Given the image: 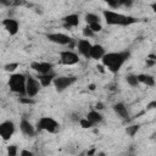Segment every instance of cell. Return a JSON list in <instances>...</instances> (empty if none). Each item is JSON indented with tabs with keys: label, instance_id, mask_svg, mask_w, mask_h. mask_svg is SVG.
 <instances>
[{
	"label": "cell",
	"instance_id": "cell-1",
	"mask_svg": "<svg viewBox=\"0 0 156 156\" xmlns=\"http://www.w3.org/2000/svg\"><path fill=\"white\" fill-rule=\"evenodd\" d=\"M130 52L129 51H117V52H107L102 56L101 61L105 67L112 73H117L121 67L124 65V62L129 58Z\"/></svg>",
	"mask_w": 156,
	"mask_h": 156
},
{
	"label": "cell",
	"instance_id": "cell-2",
	"mask_svg": "<svg viewBox=\"0 0 156 156\" xmlns=\"http://www.w3.org/2000/svg\"><path fill=\"white\" fill-rule=\"evenodd\" d=\"M102 15H104V18H105L106 23L111 24V26H123V27H126V26H130V24L138 22V20L135 17L126 16V15H122V13H118V12H115V11H110V10H104Z\"/></svg>",
	"mask_w": 156,
	"mask_h": 156
},
{
	"label": "cell",
	"instance_id": "cell-3",
	"mask_svg": "<svg viewBox=\"0 0 156 156\" xmlns=\"http://www.w3.org/2000/svg\"><path fill=\"white\" fill-rule=\"evenodd\" d=\"M26 85H27V77L22 73H15L10 76L9 79V87L10 90L20 94V95H27L26 94Z\"/></svg>",
	"mask_w": 156,
	"mask_h": 156
},
{
	"label": "cell",
	"instance_id": "cell-4",
	"mask_svg": "<svg viewBox=\"0 0 156 156\" xmlns=\"http://www.w3.org/2000/svg\"><path fill=\"white\" fill-rule=\"evenodd\" d=\"M37 127L39 130H45L49 133H56L60 129V124L57 121H55L52 117H41L38 123Z\"/></svg>",
	"mask_w": 156,
	"mask_h": 156
},
{
	"label": "cell",
	"instance_id": "cell-5",
	"mask_svg": "<svg viewBox=\"0 0 156 156\" xmlns=\"http://www.w3.org/2000/svg\"><path fill=\"white\" fill-rule=\"evenodd\" d=\"M77 80V78L74 76H60V77H55L54 79V87L56 89V91L61 93L63 90H66L68 87H71L72 84H74Z\"/></svg>",
	"mask_w": 156,
	"mask_h": 156
},
{
	"label": "cell",
	"instance_id": "cell-6",
	"mask_svg": "<svg viewBox=\"0 0 156 156\" xmlns=\"http://www.w3.org/2000/svg\"><path fill=\"white\" fill-rule=\"evenodd\" d=\"M40 87H41V84H40L39 79H35L34 77H30V76L27 77V85H26V94H27V96L34 98L39 93Z\"/></svg>",
	"mask_w": 156,
	"mask_h": 156
},
{
	"label": "cell",
	"instance_id": "cell-7",
	"mask_svg": "<svg viewBox=\"0 0 156 156\" xmlns=\"http://www.w3.org/2000/svg\"><path fill=\"white\" fill-rule=\"evenodd\" d=\"M60 62L66 66H72V65H76L79 62V57L76 52H73L71 50H65V51L60 52Z\"/></svg>",
	"mask_w": 156,
	"mask_h": 156
},
{
	"label": "cell",
	"instance_id": "cell-8",
	"mask_svg": "<svg viewBox=\"0 0 156 156\" xmlns=\"http://www.w3.org/2000/svg\"><path fill=\"white\" fill-rule=\"evenodd\" d=\"M46 38L50 41L58 44V45H69L72 43V38L63 33H49L46 34Z\"/></svg>",
	"mask_w": 156,
	"mask_h": 156
},
{
	"label": "cell",
	"instance_id": "cell-9",
	"mask_svg": "<svg viewBox=\"0 0 156 156\" xmlns=\"http://www.w3.org/2000/svg\"><path fill=\"white\" fill-rule=\"evenodd\" d=\"M15 133V124L11 121H5L0 124V135L6 141L9 140Z\"/></svg>",
	"mask_w": 156,
	"mask_h": 156
},
{
	"label": "cell",
	"instance_id": "cell-10",
	"mask_svg": "<svg viewBox=\"0 0 156 156\" xmlns=\"http://www.w3.org/2000/svg\"><path fill=\"white\" fill-rule=\"evenodd\" d=\"M52 63L50 62H32L30 63V68L33 71H35L38 74H45V73H50L52 72Z\"/></svg>",
	"mask_w": 156,
	"mask_h": 156
},
{
	"label": "cell",
	"instance_id": "cell-11",
	"mask_svg": "<svg viewBox=\"0 0 156 156\" xmlns=\"http://www.w3.org/2000/svg\"><path fill=\"white\" fill-rule=\"evenodd\" d=\"M2 26H4V28L7 30V33L10 35H16L17 32H18V28H20L18 22L16 20H13V18H6V20H4L2 21Z\"/></svg>",
	"mask_w": 156,
	"mask_h": 156
},
{
	"label": "cell",
	"instance_id": "cell-12",
	"mask_svg": "<svg viewBox=\"0 0 156 156\" xmlns=\"http://www.w3.org/2000/svg\"><path fill=\"white\" fill-rule=\"evenodd\" d=\"M91 46H93V45L90 44V41H89L88 39H80V40H78V43H77L78 51H79L84 57H87V58L90 57Z\"/></svg>",
	"mask_w": 156,
	"mask_h": 156
},
{
	"label": "cell",
	"instance_id": "cell-13",
	"mask_svg": "<svg viewBox=\"0 0 156 156\" xmlns=\"http://www.w3.org/2000/svg\"><path fill=\"white\" fill-rule=\"evenodd\" d=\"M20 129H21V132H22L26 136H28V138H33V136L35 135V128H34L33 124H32L29 121H27V119H22V121H21V123H20Z\"/></svg>",
	"mask_w": 156,
	"mask_h": 156
},
{
	"label": "cell",
	"instance_id": "cell-14",
	"mask_svg": "<svg viewBox=\"0 0 156 156\" xmlns=\"http://www.w3.org/2000/svg\"><path fill=\"white\" fill-rule=\"evenodd\" d=\"M62 21H63V27L67 29H71L79 24V16L77 13H71V15L63 17Z\"/></svg>",
	"mask_w": 156,
	"mask_h": 156
},
{
	"label": "cell",
	"instance_id": "cell-15",
	"mask_svg": "<svg viewBox=\"0 0 156 156\" xmlns=\"http://www.w3.org/2000/svg\"><path fill=\"white\" fill-rule=\"evenodd\" d=\"M112 108H113L115 113H116L118 117H121L123 121H128V119H129V112H128L127 107H126L122 102L115 104V105L112 106Z\"/></svg>",
	"mask_w": 156,
	"mask_h": 156
},
{
	"label": "cell",
	"instance_id": "cell-16",
	"mask_svg": "<svg viewBox=\"0 0 156 156\" xmlns=\"http://www.w3.org/2000/svg\"><path fill=\"white\" fill-rule=\"evenodd\" d=\"M105 54H106L105 52V49L100 44H95V45L91 46V50H90V57L91 58H94V60H101Z\"/></svg>",
	"mask_w": 156,
	"mask_h": 156
},
{
	"label": "cell",
	"instance_id": "cell-17",
	"mask_svg": "<svg viewBox=\"0 0 156 156\" xmlns=\"http://www.w3.org/2000/svg\"><path fill=\"white\" fill-rule=\"evenodd\" d=\"M55 73L50 72V73H45V74H38V79L41 84V87H49L51 83H54L55 79Z\"/></svg>",
	"mask_w": 156,
	"mask_h": 156
},
{
	"label": "cell",
	"instance_id": "cell-18",
	"mask_svg": "<svg viewBox=\"0 0 156 156\" xmlns=\"http://www.w3.org/2000/svg\"><path fill=\"white\" fill-rule=\"evenodd\" d=\"M87 118L93 123V124H99V123H101L102 122V116H101V113L98 111V110H91V111H89L88 112V115H87Z\"/></svg>",
	"mask_w": 156,
	"mask_h": 156
},
{
	"label": "cell",
	"instance_id": "cell-19",
	"mask_svg": "<svg viewBox=\"0 0 156 156\" xmlns=\"http://www.w3.org/2000/svg\"><path fill=\"white\" fill-rule=\"evenodd\" d=\"M138 79L140 83L147 85V87H154L155 85V78L150 74H144V73H140L138 74Z\"/></svg>",
	"mask_w": 156,
	"mask_h": 156
},
{
	"label": "cell",
	"instance_id": "cell-20",
	"mask_svg": "<svg viewBox=\"0 0 156 156\" xmlns=\"http://www.w3.org/2000/svg\"><path fill=\"white\" fill-rule=\"evenodd\" d=\"M126 80H127V83H128L130 87H136V85L140 83L136 74H128V76L126 77Z\"/></svg>",
	"mask_w": 156,
	"mask_h": 156
},
{
	"label": "cell",
	"instance_id": "cell-21",
	"mask_svg": "<svg viewBox=\"0 0 156 156\" xmlns=\"http://www.w3.org/2000/svg\"><path fill=\"white\" fill-rule=\"evenodd\" d=\"M85 21H87L88 24H90V23L100 22V18H99V16L95 15V13H87V15H85Z\"/></svg>",
	"mask_w": 156,
	"mask_h": 156
},
{
	"label": "cell",
	"instance_id": "cell-22",
	"mask_svg": "<svg viewBox=\"0 0 156 156\" xmlns=\"http://www.w3.org/2000/svg\"><path fill=\"white\" fill-rule=\"evenodd\" d=\"M139 126L138 124H133V126H129V127H127L126 128V133L129 135V136H134L136 133H138V130H139Z\"/></svg>",
	"mask_w": 156,
	"mask_h": 156
},
{
	"label": "cell",
	"instance_id": "cell-23",
	"mask_svg": "<svg viewBox=\"0 0 156 156\" xmlns=\"http://www.w3.org/2000/svg\"><path fill=\"white\" fill-rule=\"evenodd\" d=\"M18 66H20L18 62H11V63H6V65L4 66V69H5L6 72H13Z\"/></svg>",
	"mask_w": 156,
	"mask_h": 156
},
{
	"label": "cell",
	"instance_id": "cell-24",
	"mask_svg": "<svg viewBox=\"0 0 156 156\" xmlns=\"http://www.w3.org/2000/svg\"><path fill=\"white\" fill-rule=\"evenodd\" d=\"M79 124H80V127L84 128V129H89V128H91V127L94 126L88 118H82V119H79Z\"/></svg>",
	"mask_w": 156,
	"mask_h": 156
},
{
	"label": "cell",
	"instance_id": "cell-25",
	"mask_svg": "<svg viewBox=\"0 0 156 156\" xmlns=\"http://www.w3.org/2000/svg\"><path fill=\"white\" fill-rule=\"evenodd\" d=\"M83 35H84L85 38H91V37L95 35V32L88 26V27H84V28H83Z\"/></svg>",
	"mask_w": 156,
	"mask_h": 156
},
{
	"label": "cell",
	"instance_id": "cell-26",
	"mask_svg": "<svg viewBox=\"0 0 156 156\" xmlns=\"http://www.w3.org/2000/svg\"><path fill=\"white\" fill-rule=\"evenodd\" d=\"M95 33H99V32H101L102 30V26L100 24V22H95V23H90V24H88Z\"/></svg>",
	"mask_w": 156,
	"mask_h": 156
},
{
	"label": "cell",
	"instance_id": "cell-27",
	"mask_svg": "<svg viewBox=\"0 0 156 156\" xmlns=\"http://www.w3.org/2000/svg\"><path fill=\"white\" fill-rule=\"evenodd\" d=\"M105 1H106V4H107L110 7H112V9H117V7L121 6V0H105Z\"/></svg>",
	"mask_w": 156,
	"mask_h": 156
},
{
	"label": "cell",
	"instance_id": "cell-28",
	"mask_svg": "<svg viewBox=\"0 0 156 156\" xmlns=\"http://www.w3.org/2000/svg\"><path fill=\"white\" fill-rule=\"evenodd\" d=\"M7 154L10 156H16L17 155V146L16 145H10L7 146Z\"/></svg>",
	"mask_w": 156,
	"mask_h": 156
},
{
	"label": "cell",
	"instance_id": "cell-29",
	"mask_svg": "<svg viewBox=\"0 0 156 156\" xmlns=\"http://www.w3.org/2000/svg\"><path fill=\"white\" fill-rule=\"evenodd\" d=\"M20 102H22V104H27V105H32V104H34V100L32 99V98H21L20 99Z\"/></svg>",
	"mask_w": 156,
	"mask_h": 156
},
{
	"label": "cell",
	"instance_id": "cell-30",
	"mask_svg": "<svg viewBox=\"0 0 156 156\" xmlns=\"http://www.w3.org/2000/svg\"><path fill=\"white\" fill-rule=\"evenodd\" d=\"M0 2L4 6H15L16 0H0Z\"/></svg>",
	"mask_w": 156,
	"mask_h": 156
},
{
	"label": "cell",
	"instance_id": "cell-31",
	"mask_svg": "<svg viewBox=\"0 0 156 156\" xmlns=\"http://www.w3.org/2000/svg\"><path fill=\"white\" fill-rule=\"evenodd\" d=\"M121 5L126 7H130L133 5V0H121Z\"/></svg>",
	"mask_w": 156,
	"mask_h": 156
},
{
	"label": "cell",
	"instance_id": "cell-32",
	"mask_svg": "<svg viewBox=\"0 0 156 156\" xmlns=\"http://www.w3.org/2000/svg\"><path fill=\"white\" fill-rule=\"evenodd\" d=\"M20 155H21V156H32L33 154H32L30 151H28V150H22Z\"/></svg>",
	"mask_w": 156,
	"mask_h": 156
},
{
	"label": "cell",
	"instance_id": "cell-33",
	"mask_svg": "<svg viewBox=\"0 0 156 156\" xmlns=\"http://www.w3.org/2000/svg\"><path fill=\"white\" fill-rule=\"evenodd\" d=\"M95 108H96L98 111H101V110H104V104H102V102H98V104L95 105Z\"/></svg>",
	"mask_w": 156,
	"mask_h": 156
},
{
	"label": "cell",
	"instance_id": "cell-34",
	"mask_svg": "<svg viewBox=\"0 0 156 156\" xmlns=\"http://www.w3.org/2000/svg\"><path fill=\"white\" fill-rule=\"evenodd\" d=\"M156 107V101H151L149 105H147V110H150V108H155Z\"/></svg>",
	"mask_w": 156,
	"mask_h": 156
},
{
	"label": "cell",
	"instance_id": "cell-35",
	"mask_svg": "<svg viewBox=\"0 0 156 156\" xmlns=\"http://www.w3.org/2000/svg\"><path fill=\"white\" fill-rule=\"evenodd\" d=\"M95 88H96V87H95V84H89V85H88V89H89V90H91V91H93V90H95Z\"/></svg>",
	"mask_w": 156,
	"mask_h": 156
},
{
	"label": "cell",
	"instance_id": "cell-36",
	"mask_svg": "<svg viewBox=\"0 0 156 156\" xmlns=\"http://www.w3.org/2000/svg\"><path fill=\"white\" fill-rule=\"evenodd\" d=\"M151 9H152V11L156 13V2H154V4H151Z\"/></svg>",
	"mask_w": 156,
	"mask_h": 156
},
{
	"label": "cell",
	"instance_id": "cell-37",
	"mask_svg": "<svg viewBox=\"0 0 156 156\" xmlns=\"http://www.w3.org/2000/svg\"><path fill=\"white\" fill-rule=\"evenodd\" d=\"M94 152H95V149H91V150H89V151H88V155H93Z\"/></svg>",
	"mask_w": 156,
	"mask_h": 156
},
{
	"label": "cell",
	"instance_id": "cell-38",
	"mask_svg": "<svg viewBox=\"0 0 156 156\" xmlns=\"http://www.w3.org/2000/svg\"><path fill=\"white\" fill-rule=\"evenodd\" d=\"M98 68H99V71H100V72H104V67H102L101 65H99V66H98Z\"/></svg>",
	"mask_w": 156,
	"mask_h": 156
}]
</instances>
